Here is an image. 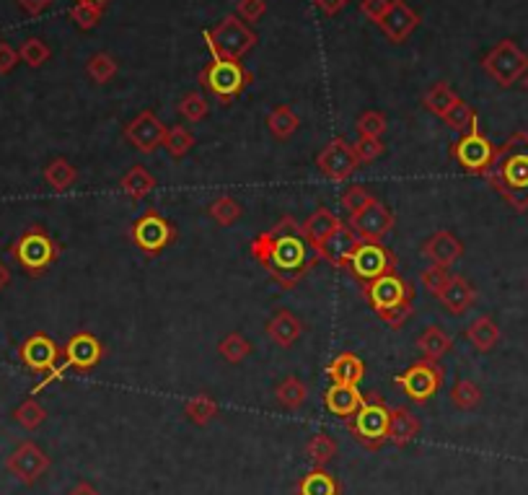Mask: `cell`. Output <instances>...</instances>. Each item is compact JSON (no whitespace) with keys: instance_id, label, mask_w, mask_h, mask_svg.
I'll list each match as a JSON object with an SVG mask.
<instances>
[{"instance_id":"6da1fadb","label":"cell","mask_w":528,"mask_h":495,"mask_svg":"<svg viewBox=\"0 0 528 495\" xmlns=\"http://www.w3.org/2000/svg\"><path fill=\"white\" fill-rule=\"evenodd\" d=\"M490 187L518 213L528 210V132H512L497 145L495 159L484 172Z\"/></svg>"},{"instance_id":"7a4b0ae2","label":"cell","mask_w":528,"mask_h":495,"mask_svg":"<svg viewBox=\"0 0 528 495\" xmlns=\"http://www.w3.org/2000/svg\"><path fill=\"white\" fill-rule=\"evenodd\" d=\"M273 252L264 262V270L270 272L280 286L293 288L308 275V270H314L319 255L305 241L304 234H273Z\"/></svg>"},{"instance_id":"3957f363","label":"cell","mask_w":528,"mask_h":495,"mask_svg":"<svg viewBox=\"0 0 528 495\" xmlns=\"http://www.w3.org/2000/svg\"><path fill=\"white\" fill-rule=\"evenodd\" d=\"M205 42H208L212 60L241 63L256 47V34L236 14H228V16L221 18L215 26H210L208 32H205Z\"/></svg>"},{"instance_id":"277c9868","label":"cell","mask_w":528,"mask_h":495,"mask_svg":"<svg viewBox=\"0 0 528 495\" xmlns=\"http://www.w3.org/2000/svg\"><path fill=\"white\" fill-rule=\"evenodd\" d=\"M347 428L355 436L360 447L378 451L386 444V428H388V407L381 400L378 392L363 395V405L355 413L352 420H347Z\"/></svg>"},{"instance_id":"5b68a950","label":"cell","mask_w":528,"mask_h":495,"mask_svg":"<svg viewBox=\"0 0 528 495\" xmlns=\"http://www.w3.org/2000/svg\"><path fill=\"white\" fill-rule=\"evenodd\" d=\"M11 255L29 275H42L57 259L60 247H57V241L52 239L42 226H32V228H26L18 237Z\"/></svg>"},{"instance_id":"8992f818","label":"cell","mask_w":528,"mask_h":495,"mask_svg":"<svg viewBox=\"0 0 528 495\" xmlns=\"http://www.w3.org/2000/svg\"><path fill=\"white\" fill-rule=\"evenodd\" d=\"M252 80H254V76L243 65L233 63V60H212L200 73V83L215 99H221L223 104H231L236 96L243 94Z\"/></svg>"},{"instance_id":"52a82bcc","label":"cell","mask_w":528,"mask_h":495,"mask_svg":"<svg viewBox=\"0 0 528 495\" xmlns=\"http://www.w3.org/2000/svg\"><path fill=\"white\" fill-rule=\"evenodd\" d=\"M481 68L497 86L508 89L528 73V55L512 39H502L481 60Z\"/></svg>"},{"instance_id":"ba28073f","label":"cell","mask_w":528,"mask_h":495,"mask_svg":"<svg viewBox=\"0 0 528 495\" xmlns=\"http://www.w3.org/2000/svg\"><path fill=\"white\" fill-rule=\"evenodd\" d=\"M443 379H446V371L440 363L435 361H417L412 366L407 368L404 374L397 376V384L404 389V395L409 397L417 405L432 400L438 395V389L443 386Z\"/></svg>"},{"instance_id":"9c48e42d","label":"cell","mask_w":528,"mask_h":495,"mask_svg":"<svg viewBox=\"0 0 528 495\" xmlns=\"http://www.w3.org/2000/svg\"><path fill=\"white\" fill-rule=\"evenodd\" d=\"M176 239V228L169 218H163L159 210H148L132 224V241L148 257L160 255Z\"/></svg>"},{"instance_id":"30bf717a","label":"cell","mask_w":528,"mask_h":495,"mask_svg":"<svg viewBox=\"0 0 528 495\" xmlns=\"http://www.w3.org/2000/svg\"><path fill=\"white\" fill-rule=\"evenodd\" d=\"M350 270L357 280L370 283L388 272H397V255L386 249L381 241H360V247L352 255Z\"/></svg>"},{"instance_id":"8fae6325","label":"cell","mask_w":528,"mask_h":495,"mask_svg":"<svg viewBox=\"0 0 528 495\" xmlns=\"http://www.w3.org/2000/svg\"><path fill=\"white\" fill-rule=\"evenodd\" d=\"M497 145L492 141H487L481 135L480 128L464 132L456 145H453V159L459 161V166L469 172V174L484 176V172L490 169V163L495 159Z\"/></svg>"},{"instance_id":"7c38bea8","label":"cell","mask_w":528,"mask_h":495,"mask_svg":"<svg viewBox=\"0 0 528 495\" xmlns=\"http://www.w3.org/2000/svg\"><path fill=\"white\" fill-rule=\"evenodd\" d=\"M5 469L24 485H34L49 469V457L34 441H21L5 459Z\"/></svg>"},{"instance_id":"4fadbf2b","label":"cell","mask_w":528,"mask_h":495,"mask_svg":"<svg viewBox=\"0 0 528 495\" xmlns=\"http://www.w3.org/2000/svg\"><path fill=\"white\" fill-rule=\"evenodd\" d=\"M316 166L326 179L332 182H347V176H352L360 166V159L355 153V145L345 138H335L332 143L326 145L316 156Z\"/></svg>"},{"instance_id":"5bb4252c","label":"cell","mask_w":528,"mask_h":495,"mask_svg":"<svg viewBox=\"0 0 528 495\" xmlns=\"http://www.w3.org/2000/svg\"><path fill=\"white\" fill-rule=\"evenodd\" d=\"M166 125L160 122L156 112L145 110L138 117H132L125 128V141H128L135 151H140L143 156H150L156 153L160 145H163V138H166Z\"/></svg>"},{"instance_id":"9a60e30c","label":"cell","mask_w":528,"mask_h":495,"mask_svg":"<svg viewBox=\"0 0 528 495\" xmlns=\"http://www.w3.org/2000/svg\"><path fill=\"white\" fill-rule=\"evenodd\" d=\"M394 224H397L394 213L381 200H373L368 208L350 216V228L360 237V241H381Z\"/></svg>"},{"instance_id":"2e32d148","label":"cell","mask_w":528,"mask_h":495,"mask_svg":"<svg viewBox=\"0 0 528 495\" xmlns=\"http://www.w3.org/2000/svg\"><path fill=\"white\" fill-rule=\"evenodd\" d=\"M366 299L373 306V311L386 309V306L401 304V301H412L415 299V288L407 283L397 272H388L384 278H376L366 283Z\"/></svg>"},{"instance_id":"e0dca14e","label":"cell","mask_w":528,"mask_h":495,"mask_svg":"<svg viewBox=\"0 0 528 495\" xmlns=\"http://www.w3.org/2000/svg\"><path fill=\"white\" fill-rule=\"evenodd\" d=\"M104 358V345L98 342L91 332H78L67 340L63 348V363H57L60 374L65 376L67 368H78V371H88L94 368Z\"/></svg>"},{"instance_id":"ac0fdd59","label":"cell","mask_w":528,"mask_h":495,"mask_svg":"<svg viewBox=\"0 0 528 495\" xmlns=\"http://www.w3.org/2000/svg\"><path fill=\"white\" fill-rule=\"evenodd\" d=\"M419 24H422L419 14H417L415 8H409L404 0H391V5H388L386 16L378 21L381 32L386 34V39H388V42H394V45L407 42V39H409V37L419 29Z\"/></svg>"},{"instance_id":"d6986e66","label":"cell","mask_w":528,"mask_h":495,"mask_svg":"<svg viewBox=\"0 0 528 495\" xmlns=\"http://www.w3.org/2000/svg\"><path fill=\"white\" fill-rule=\"evenodd\" d=\"M21 361H24V366L32 368L36 374H47L52 368L60 363V355L63 351L57 348V342L47 337L45 332H36V335L26 337L24 342H21Z\"/></svg>"},{"instance_id":"ffe728a7","label":"cell","mask_w":528,"mask_h":495,"mask_svg":"<svg viewBox=\"0 0 528 495\" xmlns=\"http://www.w3.org/2000/svg\"><path fill=\"white\" fill-rule=\"evenodd\" d=\"M357 247H360V237L352 231L350 226H339L335 234L321 244L316 255H319V259H326L336 270H347Z\"/></svg>"},{"instance_id":"44dd1931","label":"cell","mask_w":528,"mask_h":495,"mask_svg":"<svg viewBox=\"0 0 528 495\" xmlns=\"http://www.w3.org/2000/svg\"><path fill=\"white\" fill-rule=\"evenodd\" d=\"M422 255L430 259V265L450 268L464 257V244L456 239L450 231H435L430 239L422 244Z\"/></svg>"},{"instance_id":"7402d4cb","label":"cell","mask_w":528,"mask_h":495,"mask_svg":"<svg viewBox=\"0 0 528 495\" xmlns=\"http://www.w3.org/2000/svg\"><path fill=\"white\" fill-rule=\"evenodd\" d=\"M422 431V423L417 420L415 413H409L407 407H394L388 410V428H386V441L391 447L404 448L415 441Z\"/></svg>"},{"instance_id":"603a6c76","label":"cell","mask_w":528,"mask_h":495,"mask_svg":"<svg viewBox=\"0 0 528 495\" xmlns=\"http://www.w3.org/2000/svg\"><path fill=\"white\" fill-rule=\"evenodd\" d=\"M360 405H363V395L357 386H350V384H332L324 392V407L342 420H352L355 413L360 410Z\"/></svg>"},{"instance_id":"cb8c5ba5","label":"cell","mask_w":528,"mask_h":495,"mask_svg":"<svg viewBox=\"0 0 528 495\" xmlns=\"http://www.w3.org/2000/svg\"><path fill=\"white\" fill-rule=\"evenodd\" d=\"M438 301L443 304V309H446L449 314H453V317H461V314H466V311L474 306V301H477V293H474V286H471L466 278H461V275H450L449 288L440 293V299H438Z\"/></svg>"},{"instance_id":"d4e9b609","label":"cell","mask_w":528,"mask_h":495,"mask_svg":"<svg viewBox=\"0 0 528 495\" xmlns=\"http://www.w3.org/2000/svg\"><path fill=\"white\" fill-rule=\"evenodd\" d=\"M267 335H270L274 345L293 348L298 342V337L304 335V321L298 320L293 311H288V309H277V314L267 324Z\"/></svg>"},{"instance_id":"484cf974","label":"cell","mask_w":528,"mask_h":495,"mask_svg":"<svg viewBox=\"0 0 528 495\" xmlns=\"http://www.w3.org/2000/svg\"><path fill=\"white\" fill-rule=\"evenodd\" d=\"M339 226L342 224H339V218H336L332 210L319 208V210H314V213L305 218L304 237H305V241L314 247V252H319L321 244L329 239Z\"/></svg>"},{"instance_id":"4316f807","label":"cell","mask_w":528,"mask_h":495,"mask_svg":"<svg viewBox=\"0 0 528 495\" xmlns=\"http://www.w3.org/2000/svg\"><path fill=\"white\" fill-rule=\"evenodd\" d=\"M326 376L332 379V384H350L357 386L366 376V366L355 353H339L335 361L326 366Z\"/></svg>"},{"instance_id":"83f0119b","label":"cell","mask_w":528,"mask_h":495,"mask_svg":"<svg viewBox=\"0 0 528 495\" xmlns=\"http://www.w3.org/2000/svg\"><path fill=\"white\" fill-rule=\"evenodd\" d=\"M417 348H419L425 361H435L438 363L446 353L453 351V337L443 327L430 324V327L422 330V335L417 337Z\"/></svg>"},{"instance_id":"f1b7e54d","label":"cell","mask_w":528,"mask_h":495,"mask_svg":"<svg viewBox=\"0 0 528 495\" xmlns=\"http://www.w3.org/2000/svg\"><path fill=\"white\" fill-rule=\"evenodd\" d=\"M342 485L339 479L326 472V467H314L311 472H305L301 482H298V495H339Z\"/></svg>"},{"instance_id":"f546056e","label":"cell","mask_w":528,"mask_h":495,"mask_svg":"<svg viewBox=\"0 0 528 495\" xmlns=\"http://www.w3.org/2000/svg\"><path fill=\"white\" fill-rule=\"evenodd\" d=\"M119 190L125 192L132 203H140L156 190V176L150 174L145 166H132L128 174L119 179Z\"/></svg>"},{"instance_id":"4dcf8cb0","label":"cell","mask_w":528,"mask_h":495,"mask_svg":"<svg viewBox=\"0 0 528 495\" xmlns=\"http://www.w3.org/2000/svg\"><path fill=\"white\" fill-rule=\"evenodd\" d=\"M466 340L480 353H490L500 342V327L492 317H480L466 327Z\"/></svg>"},{"instance_id":"1f68e13d","label":"cell","mask_w":528,"mask_h":495,"mask_svg":"<svg viewBox=\"0 0 528 495\" xmlns=\"http://www.w3.org/2000/svg\"><path fill=\"white\" fill-rule=\"evenodd\" d=\"M267 128H270V132L277 141H288L301 128V117L295 114V110L290 104H280L267 117Z\"/></svg>"},{"instance_id":"d6a6232c","label":"cell","mask_w":528,"mask_h":495,"mask_svg":"<svg viewBox=\"0 0 528 495\" xmlns=\"http://www.w3.org/2000/svg\"><path fill=\"white\" fill-rule=\"evenodd\" d=\"M218 413H221V405L210 395H194V397L184 402V416H187L190 423L200 426V428L212 423L218 417Z\"/></svg>"},{"instance_id":"836d02e7","label":"cell","mask_w":528,"mask_h":495,"mask_svg":"<svg viewBox=\"0 0 528 495\" xmlns=\"http://www.w3.org/2000/svg\"><path fill=\"white\" fill-rule=\"evenodd\" d=\"M45 182L55 192L70 190L76 182H78V169L70 163L67 159H55L45 166Z\"/></svg>"},{"instance_id":"e575fe53","label":"cell","mask_w":528,"mask_h":495,"mask_svg":"<svg viewBox=\"0 0 528 495\" xmlns=\"http://www.w3.org/2000/svg\"><path fill=\"white\" fill-rule=\"evenodd\" d=\"M274 397L280 402V407L298 410L305 402V397H308V386L298 376H285L283 382L274 386Z\"/></svg>"},{"instance_id":"d590c367","label":"cell","mask_w":528,"mask_h":495,"mask_svg":"<svg viewBox=\"0 0 528 495\" xmlns=\"http://www.w3.org/2000/svg\"><path fill=\"white\" fill-rule=\"evenodd\" d=\"M481 389L480 384H474L471 379H459V382L453 384V389H450V402H453V407L456 410H461V413H471V410H477L481 405Z\"/></svg>"},{"instance_id":"8d00e7d4","label":"cell","mask_w":528,"mask_h":495,"mask_svg":"<svg viewBox=\"0 0 528 495\" xmlns=\"http://www.w3.org/2000/svg\"><path fill=\"white\" fill-rule=\"evenodd\" d=\"M336 441L329 436V433H314L311 441L305 444V457L311 459L314 467H326L336 457Z\"/></svg>"},{"instance_id":"74e56055","label":"cell","mask_w":528,"mask_h":495,"mask_svg":"<svg viewBox=\"0 0 528 495\" xmlns=\"http://www.w3.org/2000/svg\"><path fill=\"white\" fill-rule=\"evenodd\" d=\"M208 216L215 221L218 226H233L239 221L241 216H243V205H241L236 197H231V195H223V197H218V200H212L208 205Z\"/></svg>"},{"instance_id":"f35d334b","label":"cell","mask_w":528,"mask_h":495,"mask_svg":"<svg viewBox=\"0 0 528 495\" xmlns=\"http://www.w3.org/2000/svg\"><path fill=\"white\" fill-rule=\"evenodd\" d=\"M456 99H459V96H456V91L450 89L449 83H435L430 91L425 94V110L443 120L446 112L456 104Z\"/></svg>"},{"instance_id":"ab89813d","label":"cell","mask_w":528,"mask_h":495,"mask_svg":"<svg viewBox=\"0 0 528 495\" xmlns=\"http://www.w3.org/2000/svg\"><path fill=\"white\" fill-rule=\"evenodd\" d=\"M443 122L449 125L450 130H456V132H469V130L477 128V112H474V107L471 104H466L464 99H456V104L450 107L446 117H443Z\"/></svg>"},{"instance_id":"60d3db41","label":"cell","mask_w":528,"mask_h":495,"mask_svg":"<svg viewBox=\"0 0 528 495\" xmlns=\"http://www.w3.org/2000/svg\"><path fill=\"white\" fill-rule=\"evenodd\" d=\"M194 145V135L184 125H174V128L166 130V138H163V148L169 151L171 159H184Z\"/></svg>"},{"instance_id":"b9f144b4","label":"cell","mask_w":528,"mask_h":495,"mask_svg":"<svg viewBox=\"0 0 528 495\" xmlns=\"http://www.w3.org/2000/svg\"><path fill=\"white\" fill-rule=\"evenodd\" d=\"M14 420H16L24 431H36V428L47 420V410L34 400V397H29V400H24L16 410H14Z\"/></svg>"},{"instance_id":"7bdbcfd3","label":"cell","mask_w":528,"mask_h":495,"mask_svg":"<svg viewBox=\"0 0 528 495\" xmlns=\"http://www.w3.org/2000/svg\"><path fill=\"white\" fill-rule=\"evenodd\" d=\"M117 70H119V65L114 60L109 52H97L88 63H86V73H88V79L94 80V83H109V80L117 76Z\"/></svg>"},{"instance_id":"ee69618b","label":"cell","mask_w":528,"mask_h":495,"mask_svg":"<svg viewBox=\"0 0 528 495\" xmlns=\"http://www.w3.org/2000/svg\"><path fill=\"white\" fill-rule=\"evenodd\" d=\"M101 16H104V5H98V3L78 0V3L70 8V18H73V24L78 26L80 32H91L94 26H98Z\"/></svg>"},{"instance_id":"f6af8a7d","label":"cell","mask_w":528,"mask_h":495,"mask_svg":"<svg viewBox=\"0 0 528 495\" xmlns=\"http://www.w3.org/2000/svg\"><path fill=\"white\" fill-rule=\"evenodd\" d=\"M218 353L223 355L228 363H241V361H246V358H249V353H252V342L241 335V332H231V335H225L223 340L218 342Z\"/></svg>"},{"instance_id":"bcb514c9","label":"cell","mask_w":528,"mask_h":495,"mask_svg":"<svg viewBox=\"0 0 528 495\" xmlns=\"http://www.w3.org/2000/svg\"><path fill=\"white\" fill-rule=\"evenodd\" d=\"M176 110H179V114H181L184 120H190V122H202L210 114L208 99L200 94V91H190L187 96H181V101H179Z\"/></svg>"},{"instance_id":"7dc6e473","label":"cell","mask_w":528,"mask_h":495,"mask_svg":"<svg viewBox=\"0 0 528 495\" xmlns=\"http://www.w3.org/2000/svg\"><path fill=\"white\" fill-rule=\"evenodd\" d=\"M18 58L29 68H42L52 58V49L47 47V42L36 39V37H29L21 47H18Z\"/></svg>"},{"instance_id":"c3c4849f","label":"cell","mask_w":528,"mask_h":495,"mask_svg":"<svg viewBox=\"0 0 528 495\" xmlns=\"http://www.w3.org/2000/svg\"><path fill=\"white\" fill-rule=\"evenodd\" d=\"M419 283H422V288H425L430 296L440 299V293H443V290H446L450 283L449 268H440V265H428V268L422 270V275H419Z\"/></svg>"},{"instance_id":"681fc988","label":"cell","mask_w":528,"mask_h":495,"mask_svg":"<svg viewBox=\"0 0 528 495\" xmlns=\"http://www.w3.org/2000/svg\"><path fill=\"white\" fill-rule=\"evenodd\" d=\"M388 128V122H386V114L384 112H376V110H368V112H363L357 117V122H355V130H357V135L360 138H381Z\"/></svg>"},{"instance_id":"f907efd6","label":"cell","mask_w":528,"mask_h":495,"mask_svg":"<svg viewBox=\"0 0 528 495\" xmlns=\"http://www.w3.org/2000/svg\"><path fill=\"white\" fill-rule=\"evenodd\" d=\"M373 200H376V195L366 190L363 184H355V187H347V190L342 192V208L347 210L350 216L360 213L363 208H368Z\"/></svg>"},{"instance_id":"816d5d0a","label":"cell","mask_w":528,"mask_h":495,"mask_svg":"<svg viewBox=\"0 0 528 495\" xmlns=\"http://www.w3.org/2000/svg\"><path fill=\"white\" fill-rule=\"evenodd\" d=\"M376 314H378V320L384 321V324H388L391 330H399V327L407 324V320H412L415 309H412V301H401V304L378 309Z\"/></svg>"},{"instance_id":"f5cc1de1","label":"cell","mask_w":528,"mask_h":495,"mask_svg":"<svg viewBox=\"0 0 528 495\" xmlns=\"http://www.w3.org/2000/svg\"><path fill=\"white\" fill-rule=\"evenodd\" d=\"M355 145V153H357V159L360 163H370V161H376L378 156H384L386 145L381 143V138H360Z\"/></svg>"},{"instance_id":"db71d44e","label":"cell","mask_w":528,"mask_h":495,"mask_svg":"<svg viewBox=\"0 0 528 495\" xmlns=\"http://www.w3.org/2000/svg\"><path fill=\"white\" fill-rule=\"evenodd\" d=\"M267 14V0H236V16L246 24H254Z\"/></svg>"},{"instance_id":"11a10c76","label":"cell","mask_w":528,"mask_h":495,"mask_svg":"<svg viewBox=\"0 0 528 495\" xmlns=\"http://www.w3.org/2000/svg\"><path fill=\"white\" fill-rule=\"evenodd\" d=\"M273 231H262V234H256L252 244H249V249H252V257H254L256 262L264 268V262L270 259V252H273Z\"/></svg>"},{"instance_id":"9f6ffc18","label":"cell","mask_w":528,"mask_h":495,"mask_svg":"<svg viewBox=\"0 0 528 495\" xmlns=\"http://www.w3.org/2000/svg\"><path fill=\"white\" fill-rule=\"evenodd\" d=\"M388 5H391V0H360V14L368 16L373 24H378L386 16Z\"/></svg>"},{"instance_id":"6f0895ef","label":"cell","mask_w":528,"mask_h":495,"mask_svg":"<svg viewBox=\"0 0 528 495\" xmlns=\"http://www.w3.org/2000/svg\"><path fill=\"white\" fill-rule=\"evenodd\" d=\"M21 60L18 58V49H14L8 42H0V76H8L14 68H16V63Z\"/></svg>"},{"instance_id":"680465c9","label":"cell","mask_w":528,"mask_h":495,"mask_svg":"<svg viewBox=\"0 0 528 495\" xmlns=\"http://www.w3.org/2000/svg\"><path fill=\"white\" fill-rule=\"evenodd\" d=\"M350 0H314V5L319 8L324 16H336Z\"/></svg>"},{"instance_id":"91938a15","label":"cell","mask_w":528,"mask_h":495,"mask_svg":"<svg viewBox=\"0 0 528 495\" xmlns=\"http://www.w3.org/2000/svg\"><path fill=\"white\" fill-rule=\"evenodd\" d=\"M18 5L29 14V16H39V14H45L49 5L55 3V0H16Z\"/></svg>"},{"instance_id":"94428289","label":"cell","mask_w":528,"mask_h":495,"mask_svg":"<svg viewBox=\"0 0 528 495\" xmlns=\"http://www.w3.org/2000/svg\"><path fill=\"white\" fill-rule=\"evenodd\" d=\"M67 495H101V493H98V490L94 488V485H91V482L80 479V482H76V485L70 488V493H67Z\"/></svg>"},{"instance_id":"6125c7cd","label":"cell","mask_w":528,"mask_h":495,"mask_svg":"<svg viewBox=\"0 0 528 495\" xmlns=\"http://www.w3.org/2000/svg\"><path fill=\"white\" fill-rule=\"evenodd\" d=\"M11 283V270H8V265L5 262H0V290Z\"/></svg>"},{"instance_id":"be15d7a7","label":"cell","mask_w":528,"mask_h":495,"mask_svg":"<svg viewBox=\"0 0 528 495\" xmlns=\"http://www.w3.org/2000/svg\"><path fill=\"white\" fill-rule=\"evenodd\" d=\"M86 3H98V5H107L109 0H86Z\"/></svg>"},{"instance_id":"e7e4bbea","label":"cell","mask_w":528,"mask_h":495,"mask_svg":"<svg viewBox=\"0 0 528 495\" xmlns=\"http://www.w3.org/2000/svg\"><path fill=\"white\" fill-rule=\"evenodd\" d=\"M523 86H526V91H528V73H526V76H523Z\"/></svg>"}]
</instances>
